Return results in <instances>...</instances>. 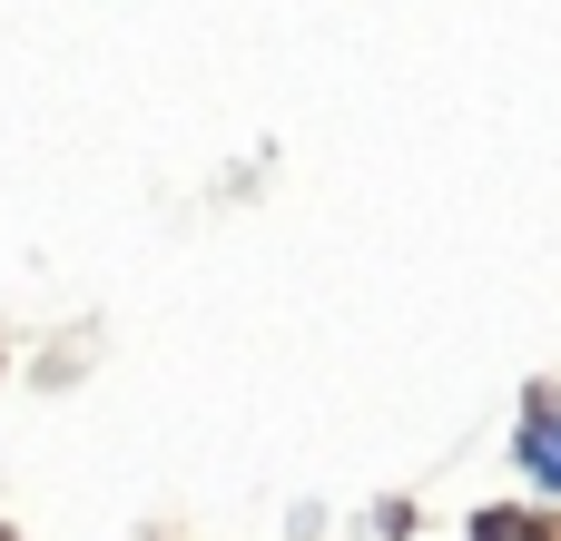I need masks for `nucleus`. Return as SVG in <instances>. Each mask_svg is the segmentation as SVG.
Here are the masks:
<instances>
[{
  "label": "nucleus",
  "instance_id": "obj_1",
  "mask_svg": "<svg viewBox=\"0 0 561 541\" xmlns=\"http://www.w3.org/2000/svg\"><path fill=\"white\" fill-rule=\"evenodd\" d=\"M523 463L561 493V394H552V404H533V424H523Z\"/></svg>",
  "mask_w": 561,
  "mask_h": 541
}]
</instances>
